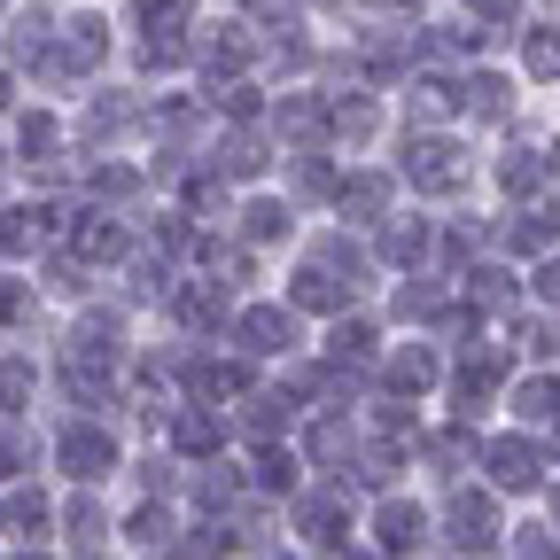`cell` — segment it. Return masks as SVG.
<instances>
[{
	"mask_svg": "<svg viewBox=\"0 0 560 560\" xmlns=\"http://www.w3.org/2000/svg\"><path fill=\"white\" fill-rule=\"evenodd\" d=\"M482 482L499 490V499H545V482H552V452L537 429H499V436H482L475 452Z\"/></svg>",
	"mask_w": 560,
	"mask_h": 560,
	"instance_id": "obj_1",
	"label": "cell"
},
{
	"mask_svg": "<svg viewBox=\"0 0 560 560\" xmlns=\"http://www.w3.org/2000/svg\"><path fill=\"white\" fill-rule=\"evenodd\" d=\"M444 537H452V552L467 560H482V552H506V506H499V490H459L452 499V514H444Z\"/></svg>",
	"mask_w": 560,
	"mask_h": 560,
	"instance_id": "obj_2",
	"label": "cell"
},
{
	"mask_svg": "<svg viewBox=\"0 0 560 560\" xmlns=\"http://www.w3.org/2000/svg\"><path fill=\"white\" fill-rule=\"evenodd\" d=\"M412 187L420 195H467V179H475V164H467V149L452 132H429V140H412Z\"/></svg>",
	"mask_w": 560,
	"mask_h": 560,
	"instance_id": "obj_3",
	"label": "cell"
},
{
	"mask_svg": "<svg viewBox=\"0 0 560 560\" xmlns=\"http://www.w3.org/2000/svg\"><path fill=\"white\" fill-rule=\"evenodd\" d=\"M506 412H514V429H552L560 420V366H529V374H514L506 382Z\"/></svg>",
	"mask_w": 560,
	"mask_h": 560,
	"instance_id": "obj_4",
	"label": "cell"
},
{
	"mask_svg": "<svg viewBox=\"0 0 560 560\" xmlns=\"http://www.w3.org/2000/svg\"><path fill=\"white\" fill-rule=\"evenodd\" d=\"M514 70H522V86H560V16H529L514 32Z\"/></svg>",
	"mask_w": 560,
	"mask_h": 560,
	"instance_id": "obj_5",
	"label": "cell"
},
{
	"mask_svg": "<svg viewBox=\"0 0 560 560\" xmlns=\"http://www.w3.org/2000/svg\"><path fill=\"white\" fill-rule=\"evenodd\" d=\"M467 16H475L482 32H522V24H529V0H467Z\"/></svg>",
	"mask_w": 560,
	"mask_h": 560,
	"instance_id": "obj_6",
	"label": "cell"
},
{
	"mask_svg": "<svg viewBox=\"0 0 560 560\" xmlns=\"http://www.w3.org/2000/svg\"><path fill=\"white\" fill-rule=\"evenodd\" d=\"M62 459H70V467H79V475H102V467H109V444L79 429V436H70V444H62Z\"/></svg>",
	"mask_w": 560,
	"mask_h": 560,
	"instance_id": "obj_7",
	"label": "cell"
},
{
	"mask_svg": "<svg viewBox=\"0 0 560 560\" xmlns=\"http://www.w3.org/2000/svg\"><path fill=\"white\" fill-rule=\"evenodd\" d=\"M70 537H79V545H102V514H94V506H70Z\"/></svg>",
	"mask_w": 560,
	"mask_h": 560,
	"instance_id": "obj_8",
	"label": "cell"
},
{
	"mask_svg": "<svg viewBox=\"0 0 560 560\" xmlns=\"http://www.w3.org/2000/svg\"><path fill=\"white\" fill-rule=\"evenodd\" d=\"M0 94H9V79H0Z\"/></svg>",
	"mask_w": 560,
	"mask_h": 560,
	"instance_id": "obj_9",
	"label": "cell"
}]
</instances>
